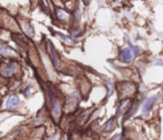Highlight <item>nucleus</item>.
<instances>
[{"label":"nucleus","mask_w":163,"mask_h":140,"mask_svg":"<svg viewBox=\"0 0 163 140\" xmlns=\"http://www.w3.org/2000/svg\"><path fill=\"white\" fill-rule=\"evenodd\" d=\"M133 57H134V54L131 48H124L120 52V59L124 62H131L133 60Z\"/></svg>","instance_id":"f257e3e1"},{"label":"nucleus","mask_w":163,"mask_h":140,"mask_svg":"<svg viewBox=\"0 0 163 140\" xmlns=\"http://www.w3.org/2000/svg\"><path fill=\"white\" fill-rule=\"evenodd\" d=\"M155 99H156V97L155 96H152V97H149V98H148V99L144 101V103H143V107H142L143 113L149 112L150 110H151L152 106L154 105V101H155Z\"/></svg>","instance_id":"f03ea898"},{"label":"nucleus","mask_w":163,"mask_h":140,"mask_svg":"<svg viewBox=\"0 0 163 140\" xmlns=\"http://www.w3.org/2000/svg\"><path fill=\"white\" fill-rule=\"evenodd\" d=\"M19 106V98L17 96H11L8 98L7 108L8 109H14Z\"/></svg>","instance_id":"7ed1b4c3"},{"label":"nucleus","mask_w":163,"mask_h":140,"mask_svg":"<svg viewBox=\"0 0 163 140\" xmlns=\"http://www.w3.org/2000/svg\"><path fill=\"white\" fill-rule=\"evenodd\" d=\"M16 68H17V65H16V63H11V65L2 68V70H1V75L5 76V77H8V76H10L14 73Z\"/></svg>","instance_id":"20e7f679"},{"label":"nucleus","mask_w":163,"mask_h":140,"mask_svg":"<svg viewBox=\"0 0 163 140\" xmlns=\"http://www.w3.org/2000/svg\"><path fill=\"white\" fill-rule=\"evenodd\" d=\"M48 46H49V52H50V55H51V59H52V61H53V65L56 66V67H58L59 66L58 57H57V54H56V50H54L53 46H52L51 42H49Z\"/></svg>","instance_id":"39448f33"},{"label":"nucleus","mask_w":163,"mask_h":140,"mask_svg":"<svg viewBox=\"0 0 163 140\" xmlns=\"http://www.w3.org/2000/svg\"><path fill=\"white\" fill-rule=\"evenodd\" d=\"M53 115L56 117H58L60 115V111H61V106H60V103H58V100L57 99H53Z\"/></svg>","instance_id":"423d86ee"},{"label":"nucleus","mask_w":163,"mask_h":140,"mask_svg":"<svg viewBox=\"0 0 163 140\" xmlns=\"http://www.w3.org/2000/svg\"><path fill=\"white\" fill-rule=\"evenodd\" d=\"M0 54L2 56H9L12 54V50L10 48H8V47H6L5 44H0Z\"/></svg>","instance_id":"0eeeda50"},{"label":"nucleus","mask_w":163,"mask_h":140,"mask_svg":"<svg viewBox=\"0 0 163 140\" xmlns=\"http://www.w3.org/2000/svg\"><path fill=\"white\" fill-rule=\"evenodd\" d=\"M114 129V118H111V119L108 120V122L105 123V127H104V130L105 131H112Z\"/></svg>","instance_id":"6e6552de"},{"label":"nucleus","mask_w":163,"mask_h":140,"mask_svg":"<svg viewBox=\"0 0 163 140\" xmlns=\"http://www.w3.org/2000/svg\"><path fill=\"white\" fill-rule=\"evenodd\" d=\"M57 16H58V18L59 19H61V20H67L69 18L68 12L63 11L62 9H57Z\"/></svg>","instance_id":"1a4fd4ad"},{"label":"nucleus","mask_w":163,"mask_h":140,"mask_svg":"<svg viewBox=\"0 0 163 140\" xmlns=\"http://www.w3.org/2000/svg\"><path fill=\"white\" fill-rule=\"evenodd\" d=\"M129 105H130V100H123L122 103H121V105H120L119 109H118V113L124 111V109H126V108L129 106Z\"/></svg>","instance_id":"9d476101"},{"label":"nucleus","mask_w":163,"mask_h":140,"mask_svg":"<svg viewBox=\"0 0 163 140\" xmlns=\"http://www.w3.org/2000/svg\"><path fill=\"white\" fill-rule=\"evenodd\" d=\"M24 30H26V32H27V34H29L30 37H32V36H34V29H32V28H31L29 24H26V26H24Z\"/></svg>","instance_id":"9b49d317"},{"label":"nucleus","mask_w":163,"mask_h":140,"mask_svg":"<svg viewBox=\"0 0 163 140\" xmlns=\"http://www.w3.org/2000/svg\"><path fill=\"white\" fill-rule=\"evenodd\" d=\"M58 36L59 37H61L62 39H65V40H67V41H71V39L69 37H66V36H63V34H58Z\"/></svg>","instance_id":"f8f14e48"},{"label":"nucleus","mask_w":163,"mask_h":140,"mask_svg":"<svg viewBox=\"0 0 163 140\" xmlns=\"http://www.w3.org/2000/svg\"><path fill=\"white\" fill-rule=\"evenodd\" d=\"M60 139V136L59 135H56L54 137H52V138H48V139H46V140H59Z\"/></svg>","instance_id":"ddd939ff"},{"label":"nucleus","mask_w":163,"mask_h":140,"mask_svg":"<svg viewBox=\"0 0 163 140\" xmlns=\"http://www.w3.org/2000/svg\"><path fill=\"white\" fill-rule=\"evenodd\" d=\"M30 89H31V85H29L27 88H26V90H24V95H26V96L29 95V90H30Z\"/></svg>","instance_id":"4468645a"},{"label":"nucleus","mask_w":163,"mask_h":140,"mask_svg":"<svg viewBox=\"0 0 163 140\" xmlns=\"http://www.w3.org/2000/svg\"><path fill=\"white\" fill-rule=\"evenodd\" d=\"M121 139H122V136H121V135H118V136L114 137L112 140H121Z\"/></svg>","instance_id":"2eb2a0df"},{"label":"nucleus","mask_w":163,"mask_h":140,"mask_svg":"<svg viewBox=\"0 0 163 140\" xmlns=\"http://www.w3.org/2000/svg\"><path fill=\"white\" fill-rule=\"evenodd\" d=\"M155 65H163V62H155Z\"/></svg>","instance_id":"dca6fc26"},{"label":"nucleus","mask_w":163,"mask_h":140,"mask_svg":"<svg viewBox=\"0 0 163 140\" xmlns=\"http://www.w3.org/2000/svg\"><path fill=\"white\" fill-rule=\"evenodd\" d=\"M162 95H163V88H162Z\"/></svg>","instance_id":"f3484780"}]
</instances>
